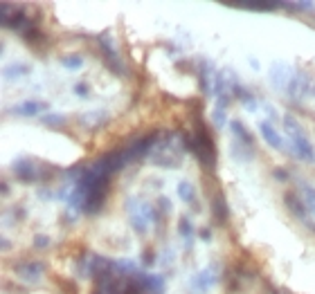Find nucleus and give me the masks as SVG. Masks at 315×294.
<instances>
[{
    "mask_svg": "<svg viewBox=\"0 0 315 294\" xmlns=\"http://www.w3.org/2000/svg\"><path fill=\"white\" fill-rule=\"evenodd\" d=\"M183 146L187 149L189 153H194L196 160L205 171H212L216 166V149H214V139L210 131L205 128L202 119H196V131H194V137L185 135L183 137Z\"/></svg>",
    "mask_w": 315,
    "mask_h": 294,
    "instance_id": "nucleus-1",
    "label": "nucleus"
},
{
    "mask_svg": "<svg viewBox=\"0 0 315 294\" xmlns=\"http://www.w3.org/2000/svg\"><path fill=\"white\" fill-rule=\"evenodd\" d=\"M126 209H128V218H131V225L138 234H144L149 229L151 223H158V209L151 207L146 200H140V198H131L126 202Z\"/></svg>",
    "mask_w": 315,
    "mask_h": 294,
    "instance_id": "nucleus-2",
    "label": "nucleus"
},
{
    "mask_svg": "<svg viewBox=\"0 0 315 294\" xmlns=\"http://www.w3.org/2000/svg\"><path fill=\"white\" fill-rule=\"evenodd\" d=\"M99 43H101V59H104V63L108 65L115 75H124L126 70H124V63L120 61V56H117L115 47H112V41H110L108 34H101Z\"/></svg>",
    "mask_w": 315,
    "mask_h": 294,
    "instance_id": "nucleus-3",
    "label": "nucleus"
},
{
    "mask_svg": "<svg viewBox=\"0 0 315 294\" xmlns=\"http://www.w3.org/2000/svg\"><path fill=\"white\" fill-rule=\"evenodd\" d=\"M216 283V270L207 267L202 272H196L189 279V292L191 294H207Z\"/></svg>",
    "mask_w": 315,
    "mask_h": 294,
    "instance_id": "nucleus-4",
    "label": "nucleus"
},
{
    "mask_svg": "<svg viewBox=\"0 0 315 294\" xmlns=\"http://www.w3.org/2000/svg\"><path fill=\"white\" fill-rule=\"evenodd\" d=\"M290 149H292V153H295L297 157H302V160L315 162V151H313L311 142H308V137L304 135V131L290 135Z\"/></svg>",
    "mask_w": 315,
    "mask_h": 294,
    "instance_id": "nucleus-5",
    "label": "nucleus"
},
{
    "mask_svg": "<svg viewBox=\"0 0 315 294\" xmlns=\"http://www.w3.org/2000/svg\"><path fill=\"white\" fill-rule=\"evenodd\" d=\"M43 272H45V265L38 261H25V263L16 265V274H18L25 283H38Z\"/></svg>",
    "mask_w": 315,
    "mask_h": 294,
    "instance_id": "nucleus-6",
    "label": "nucleus"
},
{
    "mask_svg": "<svg viewBox=\"0 0 315 294\" xmlns=\"http://www.w3.org/2000/svg\"><path fill=\"white\" fill-rule=\"evenodd\" d=\"M11 171H14L16 178H18L20 182H25V184H32V182H36V180L41 178L32 160H16L14 164H11Z\"/></svg>",
    "mask_w": 315,
    "mask_h": 294,
    "instance_id": "nucleus-7",
    "label": "nucleus"
},
{
    "mask_svg": "<svg viewBox=\"0 0 315 294\" xmlns=\"http://www.w3.org/2000/svg\"><path fill=\"white\" fill-rule=\"evenodd\" d=\"M268 77H270V81L275 83V88L288 90V86H290V81H292V77H295V75H292V70L286 63H273Z\"/></svg>",
    "mask_w": 315,
    "mask_h": 294,
    "instance_id": "nucleus-8",
    "label": "nucleus"
},
{
    "mask_svg": "<svg viewBox=\"0 0 315 294\" xmlns=\"http://www.w3.org/2000/svg\"><path fill=\"white\" fill-rule=\"evenodd\" d=\"M284 202H286V207H288V211L297 220H306L308 207H306V202L302 200V195H295L292 191H288V193H284Z\"/></svg>",
    "mask_w": 315,
    "mask_h": 294,
    "instance_id": "nucleus-9",
    "label": "nucleus"
},
{
    "mask_svg": "<svg viewBox=\"0 0 315 294\" xmlns=\"http://www.w3.org/2000/svg\"><path fill=\"white\" fill-rule=\"evenodd\" d=\"M259 131H261V135H263V139L273 146L275 151H284L286 149V142L281 139V135L275 131V126H273V121H268V119H263L261 124H259Z\"/></svg>",
    "mask_w": 315,
    "mask_h": 294,
    "instance_id": "nucleus-10",
    "label": "nucleus"
},
{
    "mask_svg": "<svg viewBox=\"0 0 315 294\" xmlns=\"http://www.w3.org/2000/svg\"><path fill=\"white\" fill-rule=\"evenodd\" d=\"M7 30H14V32H27L30 30V20H27V16L22 14L20 9H11V14H9V18L3 22Z\"/></svg>",
    "mask_w": 315,
    "mask_h": 294,
    "instance_id": "nucleus-11",
    "label": "nucleus"
},
{
    "mask_svg": "<svg viewBox=\"0 0 315 294\" xmlns=\"http://www.w3.org/2000/svg\"><path fill=\"white\" fill-rule=\"evenodd\" d=\"M212 213L216 218L218 225H225L228 223V216H230V209H228V202H225V195L218 191L216 195L212 198Z\"/></svg>",
    "mask_w": 315,
    "mask_h": 294,
    "instance_id": "nucleus-12",
    "label": "nucleus"
},
{
    "mask_svg": "<svg viewBox=\"0 0 315 294\" xmlns=\"http://www.w3.org/2000/svg\"><path fill=\"white\" fill-rule=\"evenodd\" d=\"M45 108H50L48 104H43V101H25V104H18L11 108L14 115H20V117H34L38 115V112H43Z\"/></svg>",
    "mask_w": 315,
    "mask_h": 294,
    "instance_id": "nucleus-13",
    "label": "nucleus"
},
{
    "mask_svg": "<svg viewBox=\"0 0 315 294\" xmlns=\"http://www.w3.org/2000/svg\"><path fill=\"white\" fill-rule=\"evenodd\" d=\"M142 285L149 290L151 294H165V276L162 274H140Z\"/></svg>",
    "mask_w": 315,
    "mask_h": 294,
    "instance_id": "nucleus-14",
    "label": "nucleus"
},
{
    "mask_svg": "<svg viewBox=\"0 0 315 294\" xmlns=\"http://www.w3.org/2000/svg\"><path fill=\"white\" fill-rule=\"evenodd\" d=\"M79 121H81V126H86L90 128V131H95V128H99V126H104V121H106V112H86V115H81L79 117Z\"/></svg>",
    "mask_w": 315,
    "mask_h": 294,
    "instance_id": "nucleus-15",
    "label": "nucleus"
},
{
    "mask_svg": "<svg viewBox=\"0 0 315 294\" xmlns=\"http://www.w3.org/2000/svg\"><path fill=\"white\" fill-rule=\"evenodd\" d=\"M230 131H232V133L236 135V137L241 139V144H243L245 149H248V146H252V144H255V139H252L250 131H248V128H245V126H243V124H241L239 119H232V121H230Z\"/></svg>",
    "mask_w": 315,
    "mask_h": 294,
    "instance_id": "nucleus-16",
    "label": "nucleus"
},
{
    "mask_svg": "<svg viewBox=\"0 0 315 294\" xmlns=\"http://www.w3.org/2000/svg\"><path fill=\"white\" fill-rule=\"evenodd\" d=\"M232 7L252 9V11H275V9L284 7V5L281 3H232Z\"/></svg>",
    "mask_w": 315,
    "mask_h": 294,
    "instance_id": "nucleus-17",
    "label": "nucleus"
},
{
    "mask_svg": "<svg viewBox=\"0 0 315 294\" xmlns=\"http://www.w3.org/2000/svg\"><path fill=\"white\" fill-rule=\"evenodd\" d=\"M210 77H212V67H210V63H207L205 59H202L200 61V67H198V79H200L202 92H210V88H214L212 81H210Z\"/></svg>",
    "mask_w": 315,
    "mask_h": 294,
    "instance_id": "nucleus-18",
    "label": "nucleus"
},
{
    "mask_svg": "<svg viewBox=\"0 0 315 294\" xmlns=\"http://www.w3.org/2000/svg\"><path fill=\"white\" fill-rule=\"evenodd\" d=\"M232 90H234V94H236V97H239V99L245 104V108H248V110H250V112H252V110H257V101H255V97H252L250 92H245V90L241 88L239 83H234Z\"/></svg>",
    "mask_w": 315,
    "mask_h": 294,
    "instance_id": "nucleus-19",
    "label": "nucleus"
},
{
    "mask_svg": "<svg viewBox=\"0 0 315 294\" xmlns=\"http://www.w3.org/2000/svg\"><path fill=\"white\" fill-rule=\"evenodd\" d=\"M300 191H302V195H304V202H306V207L315 213V189L308 182H302V180H300Z\"/></svg>",
    "mask_w": 315,
    "mask_h": 294,
    "instance_id": "nucleus-20",
    "label": "nucleus"
},
{
    "mask_svg": "<svg viewBox=\"0 0 315 294\" xmlns=\"http://www.w3.org/2000/svg\"><path fill=\"white\" fill-rule=\"evenodd\" d=\"M178 195L183 198V202L191 205V202H194V198H196V191H194V186H191L189 182H180L178 184Z\"/></svg>",
    "mask_w": 315,
    "mask_h": 294,
    "instance_id": "nucleus-21",
    "label": "nucleus"
},
{
    "mask_svg": "<svg viewBox=\"0 0 315 294\" xmlns=\"http://www.w3.org/2000/svg\"><path fill=\"white\" fill-rule=\"evenodd\" d=\"M27 65H22V63H16V65H7L3 70V75H5V79H18V77H22V75H27Z\"/></svg>",
    "mask_w": 315,
    "mask_h": 294,
    "instance_id": "nucleus-22",
    "label": "nucleus"
},
{
    "mask_svg": "<svg viewBox=\"0 0 315 294\" xmlns=\"http://www.w3.org/2000/svg\"><path fill=\"white\" fill-rule=\"evenodd\" d=\"M178 227H180V234H183V238L187 240V247H191V236H194V227H191V223L187 218H180L178 220Z\"/></svg>",
    "mask_w": 315,
    "mask_h": 294,
    "instance_id": "nucleus-23",
    "label": "nucleus"
},
{
    "mask_svg": "<svg viewBox=\"0 0 315 294\" xmlns=\"http://www.w3.org/2000/svg\"><path fill=\"white\" fill-rule=\"evenodd\" d=\"M22 38H25L27 43H32V45H41V43H45V36L36 30V27H30V30L22 34Z\"/></svg>",
    "mask_w": 315,
    "mask_h": 294,
    "instance_id": "nucleus-24",
    "label": "nucleus"
},
{
    "mask_svg": "<svg viewBox=\"0 0 315 294\" xmlns=\"http://www.w3.org/2000/svg\"><path fill=\"white\" fill-rule=\"evenodd\" d=\"M61 63H63V67H68V70H79V67L83 65V59L81 56H65V59H61Z\"/></svg>",
    "mask_w": 315,
    "mask_h": 294,
    "instance_id": "nucleus-25",
    "label": "nucleus"
},
{
    "mask_svg": "<svg viewBox=\"0 0 315 294\" xmlns=\"http://www.w3.org/2000/svg\"><path fill=\"white\" fill-rule=\"evenodd\" d=\"M63 121H65L63 115H45V117H43V124H45V126H61Z\"/></svg>",
    "mask_w": 315,
    "mask_h": 294,
    "instance_id": "nucleus-26",
    "label": "nucleus"
},
{
    "mask_svg": "<svg viewBox=\"0 0 315 294\" xmlns=\"http://www.w3.org/2000/svg\"><path fill=\"white\" fill-rule=\"evenodd\" d=\"M212 119H214V124H216L218 128L228 124V119H225V110H223V108H216V110H214V112H212Z\"/></svg>",
    "mask_w": 315,
    "mask_h": 294,
    "instance_id": "nucleus-27",
    "label": "nucleus"
},
{
    "mask_svg": "<svg viewBox=\"0 0 315 294\" xmlns=\"http://www.w3.org/2000/svg\"><path fill=\"white\" fill-rule=\"evenodd\" d=\"M34 247H36V250H45V247H50V238L48 236H34Z\"/></svg>",
    "mask_w": 315,
    "mask_h": 294,
    "instance_id": "nucleus-28",
    "label": "nucleus"
},
{
    "mask_svg": "<svg viewBox=\"0 0 315 294\" xmlns=\"http://www.w3.org/2000/svg\"><path fill=\"white\" fill-rule=\"evenodd\" d=\"M75 94H77V97H81V99H86L90 94V86H88V83H77V86H75Z\"/></svg>",
    "mask_w": 315,
    "mask_h": 294,
    "instance_id": "nucleus-29",
    "label": "nucleus"
},
{
    "mask_svg": "<svg viewBox=\"0 0 315 294\" xmlns=\"http://www.w3.org/2000/svg\"><path fill=\"white\" fill-rule=\"evenodd\" d=\"M59 283H61V287H63V292H68V294H79V290H77V285L72 283V281H65V279H59Z\"/></svg>",
    "mask_w": 315,
    "mask_h": 294,
    "instance_id": "nucleus-30",
    "label": "nucleus"
},
{
    "mask_svg": "<svg viewBox=\"0 0 315 294\" xmlns=\"http://www.w3.org/2000/svg\"><path fill=\"white\" fill-rule=\"evenodd\" d=\"M273 175H275V180H277V182H286V180H288V171H286V168H281V166L275 168Z\"/></svg>",
    "mask_w": 315,
    "mask_h": 294,
    "instance_id": "nucleus-31",
    "label": "nucleus"
},
{
    "mask_svg": "<svg viewBox=\"0 0 315 294\" xmlns=\"http://www.w3.org/2000/svg\"><path fill=\"white\" fill-rule=\"evenodd\" d=\"M158 202H160V207H162V209H165V211H167V213H169V211H171V202H169V200H167V198H162V195H160V198H158Z\"/></svg>",
    "mask_w": 315,
    "mask_h": 294,
    "instance_id": "nucleus-32",
    "label": "nucleus"
},
{
    "mask_svg": "<svg viewBox=\"0 0 315 294\" xmlns=\"http://www.w3.org/2000/svg\"><path fill=\"white\" fill-rule=\"evenodd\" d=\"M155 261V256H153V252H144V265L149 267V265H153Z\"/></svg>",
    "mask_w": 315,
    "mask_h": 294,
    "instance_id": "nucleus-33",
    "label": "nucleus"
},
{
    "mask_svg": "<svg viewBox=\"0 0 315 294\" xmlns=\"http://www.w3.org/2000/svg\"><path fill=\"white\" fill-rule=\"evenodd\" d=\"M200 238H202V240H210V238H212L210 229H202V231H200Z\"/></svg>",
    "mask_w": 315,
    "mask_h": 294,
    "instance_id": "nucleus-34",
    "label": "nucleus"
},
{
    "mask_svg": "<svg viewBox=\"0 0 315 294\" xmlns=\"http://www.w3.org/2000/svg\"><path fill=\"white\" fill-rule=\"evenodd\" d=\"M3 250H5V252H7V250H11V242H9L7 238H3Z\"/></svg>",
    "mask_w": 315,
    "mask_h": 294,
    "instance_id": "nucleus-35",
    "label": "nucleus"
},
{
    "mask_svg": "<svg viewBox=\"0 0 315 294\" xmlns=\"http://www.w3.org/2000/svg\"><path fill=\"white\" fill-rule=\"evenodd\" d=\"M3 193H5V195L9 193V184H7V182H3Z\"/></svg>",
    "mask_w": 315,
    "mask_h": 294,
    "instance_id": "nucleus-36",
    "label": "nucleus"
},
{
    "mask_svg": "<svg viewBox=\"0 0 315 294\" xmlns=\"http://www.w3.org/2000/svg\"><path fill=\"white\" fill-rule=\"evenodd\" d=\"M277 294H281V292H277Z\"/></svg>",
    "mask_w": 315,
    "mask_h": 294,
    "instance_id": "nucleus-37",
    "label": "nucleus"
}]
</instances>
